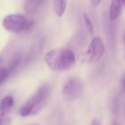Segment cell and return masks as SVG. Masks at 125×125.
<instances>
[{
  "mask_svg": "<svg viewBox=\"0 0 125 125\" xmlns=\"http://www.w3.org/2000/svg\"><path fill=\"white\" fill-rule=\"evenodd\" d=\"M44 60L48 67L54 72H67L76 64V57L68 48H57L46 52Z\"/></svg>",
  "mask_w": 125,
  "mask_h": 125,
  "instance_id": "cell-1",
  "label": "cell"
},
{
  "mask_svg": "<svg viewBox=\"0 0 125 125\" xmlns=\"http://www.w3.org/2000/svg\"><path fill=\"white\" fill-rule=\"evenodd\" d=\"M51 94V87L49 85L41 86L23 105L20 110L22 117H27L37 114L46 104Z\"/></svg>",
  "mask_w": 125,
  "mask_h": 125,
  "instance_id": "cell-2",
  "label": "cell"
},
{
  "mask_svg": "<svg viewBox=\"0 0 125 125\" xmlns=\"http://www.w3.org/2000/svg\"><path fill=\"white\" fill-rule=\"evenodd\" d=\"M104 54V46L99 37H94L87 50L77 56V60L82 63H96Z\"/></svg>",
  "mask_w": 125,
  "mask_h": 125,
  "instance_id": "cell-3",
  "label": "cell"
},
{
  "mask_svg": "<svg viewBox=\"0 0 125 125\" xmlns=\"http://www.w3.org/2000/svg\"><path fill=\"white\" fill-rule=\"evenodd\" d=\"M33 24L32 21L28 20L24 15L11 14L4 18L2 21L3 27L8 32L20 33L29 30Z\"/></svg>",
  "mask_w": 125,
  "mask_h": 125,
  "instance_id": "cell-4",
  "label": "cell"
},
{
  "mask_svg": "<svg viewBox=\"0 0 125 125\" xmlns=\"http://www.w3.org/2000/svg\"><path fill=\"white\" fill-rule=\"evenodd\" d=\"M84 83L79 77H71L62 88V96L66 101L73 102L79 99L83 94Z\"/></svg>",
  "mask_w": 125,
  "mask_h": 125,
  "instance_id": "cell-5",
  "label": "cell"
},
{
  "mask_svg": "<svg viewBox=\"0 0 125 125\" xmlns=\"http://www.w3.org/2000/svg\"><path fill=\"white\" fill-rule=\"evenodd\" d=\"M125 0H111L110 5L109 15L112 20H115L120 15L122 5H124Z\"/></svg>",
  "mask_w": 125,
  "mask_h": 125,
  "instance_id": "cell-6",
  "label": "cell"
},
{
  "mask_svg": "<svg viewBox=\"0 0 125 125\" xmlns=\"http://www.w3.org/2000/svg\"><path fill=\"white\" fill-rule=\"evenodd\" d=\"M43 0H26L24 3V11L28 15L35 14L41 8Z\"/></svg>",
  "mask_w": 125,
  "mask_h": 125,
  "instance_id": "cell-7",
  "label": "cell"
},
{
  "mask_svg": "<svg viewBox=\"0 0 125 125\" xmlns=\"http://www.w3.org/2000/svg\"><path fill=\"white\" fill-rule=\"evenodd\" d=\"M13 105V98L10 95L6 96L0 102V119L9 112Z\"/></svg>",
  "mask_w": 125,
  "mask_h": 125,
  "instance_id": "cell-8",
  "label": "cell"
},
{
  "mask_svg": "<svg viewBox=\"0 0 125 125\" xmlns=\"http://www.w3.org/2000/svg\"><path fill=\"white\" fill-rule=\"evenodd\" d=\"M67 6V0H53V9L58 17L64 14Z\"/></svg>",
  "mask_w": 125,
  "mask_h": 125,
  "instance_id": "cell-9",
  "label": "cell"
},
{
  "mask_svg": "<svg viewBox=\"0 0 125 125\" xmlns=\"http://www.w3.org/2000/svg\"><path fill=\"white\" fill-rule=\"evenodd\" d=\"M83 16V19H84V21H85V24L86 29H87L88 32H89V34L92 35L93 33H94V26L92 24V22H91L89 16L87 15L86 13H84Z\"/></svg>",
  "mask_w": 125,
  "mask_h": 125,
  "instance_id": "cell-10",
  "label": "cell"
},
{
  "mask_svg": "<svg viewBox=\"0 0 125 125\" xmlns=\"http://www.w3.org/2000/svg\"><path fill=\"white\" fill-rule=\"evenodd\" d=\"M9 74H10V71L8 70L7 69L5 68L0 69V85H2L5 82V80L9 76Z\"/></svg>",
  "mask_w": 125,
  "mask_h": 125,
  "instance_id": "cell-11",
  "label": "cell"
},
{
  "mask_svg": "<svg viewBox=\"0 0 125 125\" xmlns=\"http://www.w3.org/2000/svg\"><path fill=\"white\" fill-rule=\"evenodd\" d=\"M11 119L9 117H4L0 119V125H10Z\"/></svg>",
  "mask_w": 125,
  "mask_h": 125,
  "instance_id": "cell-12",
  "label": "cell"
},
{
  "mask_svg": "<svg viewBox=\"0 0 125 125\" xmlns=\"http://www.w3.org/2000/svg\"><path fill=\"white\" fill-rule=\"evenodd\" d=\"M90 125H101V123H100V121L98 119V118H94L91 123Z\"/></svg>",
  "mask_w": 125,
  "mask_h": 125,
  "instance_id": "cell-13",
  "label": "cell"
},
{
  "mask_svg": "<svg viewBox=\"0 0 125 125\" xmlns=\"http://www.w3.org/2000/svg\"><path fill=\"white\" fill-rule=\"evenodd\" d=\"M91 3L94 5V6H96V5H99L101 2L102 0H91Z\"/></svg>",
  "mask_w": 125,
  "mask_h": 125,
  "instance_id": "cell-14",
  "label": "cell"
},
{
  "mask_svg": "<svg viewBox=\"0 0 125 125\" xmlns=\"http://www.w3.org/2000/svg\"><path fill=\"white\" fill-rule=\"evenodd\" d=\"M122 85H123V88H124V90L125 91V75L124 76L123 79H122Z\"/></svg>",
  "mask_w": 125,
  "mask_h": 125,
  "instance_id": "cell-15",
  "label": "cell"
},
{
  "mask_svg": "<svg viewBox=\"0 0 125 125\" xmlns=\"http://www.w3.org/2000/svg\"><path fill=\"white\" fill-rule=\"evenodd\" d=\"M123 39H124V47H125V29L124 30V38H123Z\"/></svg>",
  "mask_w": 125,
  "mask_h": 125,
  "instance_id": "cell-16",
  "label": "cell"
},
{
  "mask_svg": "<svg viewBox=\"0 0 125 125\" xmlns=\"http://www.w3.org/2000/svg\"><path fill=\"white\" fill-rule=\"evenodd\" d=\"M112 125H120V124H118V122H116L115 121H113V122L112 123Z\"/></svg>",
  "mask_w": 125,
  "mask_h": 125,
  "instance_id": "cell-17",
  "label": "cell"
},
{
  "mask_svg": "<svg viewBox=\"0 0 125 125\" xmlns=\"http://www.w3.org/2000/svg\"><path fill=\"white\" fill-rule=\"evenodd\" d=\"M2 61H3V60H2V58L0 57V65H1L2 63Z\"/></svg>",
  "mask_w": 125,
  "mask_h": 125,
  "instance_id": "cell-18",
  "label": "cell"
},
{
  "mask_svg": "<svg viewBox=\"0 0 125 125\" xmlns=\"http://www.w3.org/2000/svg\"><path fill=\"white\" fill-rule=\"evenodd\" d=\"M27 125H39L38 124H27Z\"/></svg>",
  "mask_w": 125,
  "mask_h": 125,
  "instance_id": "cell-19",
  "label": "cell"
},
{
  "mask_svg": "<svg viewBox=\"0 0 125 125\" xmlns=\"http://www.w3.org/2000/svg\"><path fill=\"white\" fill-rule=\"evenodd\" d=\"M124 114H125V108H124Z\"/></svg>",
  "mask_w": 125,
  "mask_h": 125,
  "instance_id": "cell-20",
  "label": "cell"
},
{
  "mask_svg": "<svg viewBox=\"0 0 125 125\" xmlns=\"http://www.w3.org/2000/svg\"><path fill=\"white\" fill-rule=\"evenodd\" d=\"M124 5H125V2H124Z\"/></svg>",
  "mask_w": 125,
  "mask_h": 125,
  "instance_id": "cell-21",
  "label": "cell"
}]
</instances>
